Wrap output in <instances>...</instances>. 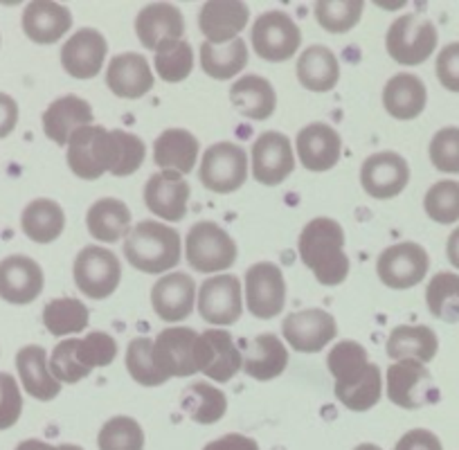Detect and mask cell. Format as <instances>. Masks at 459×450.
Wrapping results in <instances>:
<instances>
[{"instance_id":"6da1fadb","label":"cell","mask_w":459,"mask_h":450,"mask_svg":"<svg viewBox=\"0 0 459 450\" xmlns=\"http://www.w3.org/2000/svg\"><path fill=\"white\" fill-rule=\"evenodd\" d=\"M342 248V225L326 216L308 221L298 241L299 259L322 286H338L350 275V259Z\"/></svg>"},{"instance_id":"7a4b0ae2","label":"cell","mask_w":459,"mask_h":450,"mask_svg":"<svg viewBox=\"0 0 459 450\" xmlns=\"http://www.w3.org/2000/svg\"><path fill=\"white\" fill-rule=\"evenodd\" d=\"M115 356H117V342L104 331H92L86 338L61 341L52 350L48 363L56 381L74 385L91 376L95 368H108Z\"/></svg>"},{"instance_id":"3957f363","label":"cell","mask_w":459,"mask_h":450,"mask_svg":"<svg viewBox=\"0 0 459 450\" xmlns=\"http://www.w3.org/2000/svg\"><path fill=\"white\" fill-rule=\"evenodd\" d=\"M125 257L147 275L171 271L180 262V235L158 221H143L126 235Z\"/></svg>"},{"instance_id":"277c9868","label":"cell","mask_w":459,"mask_h":450,"mask_svg":"<svg viewBox=\"0 0 459 450\" xmlns=\"http://www.w3.org/2000/svg\"><path fill=\"white\" fill-rule=\"evenodd\" d=\"M153 363L167 378L194 376L196 372H205L210 345L205 335L189 326H169L153 341Z\"/></svg>"},{"instance_id":"5b68a950","label":"cell","mask_w":459,"mask_h":450,"mask_svg":"<svg viewBox=\"0 0 459 450\" xmlns=\"http://www.w3.org/2000/svg\"><path fill=\"white\" fill-rule=\"evenodd\" d=\"M187 262L198 273H221L235 266L237 244L221 225L198 221L185 239Z\"/></svg>"},{"instance_id":"8992f818","label":"cell","mask_w":459,"mask_h":450,"mask_svg":"<svg viewBox=\"0 0 459 450\" xmlns=\"http://www.w3.org/2000/svg\"><path fill=\"white\" fill-rule=\"evenodd\" d=\"M437 41L439 34L435 23L419 14L399 16L385 34L387 55L401 65H419L430 59L437 50Z\"/></svg>"},{"instance_id":"52a82bcc","label":"cell","mask_w":459,"mask_h":450,"mask_svg":"<svg viewBox=\"0 0 459 450\" xmlns=\"http://www.w3.org/2000/svg\"><path fill=\"white\" fill-rule=\"evenodd\" d=\"M65 160L77 178L97 180L106 171H110V165H113V135L104 126L97 125L74 131L68 143Z\"/></svg>"},{"instance_id":"ba28073f","label":"cell","mask_w":459,"mask_h":450,"mask_svg":"<svg viewBox=\"0 0 459 450\" xmlns=\"http://www.w3.org/2000/svg\"><path fill=\"white\" fill-rule=\"evenodd\" d=\"M74 284L86 298L106 299L117 290L122 264L117 255L101 246H86L74 259Z\"/></svg>"},{"instance_id":"9c48e42d","label":"cell","mask_w":459,"mask_h":450,"mask_svg":"<svg viewBox=\"0 0 459 450\" xmlns=\"http://www.w3.org/2000/svg\"><path fill=\"white\" fill-rule=\"evenodd\" d=\"M201 183L214 194H232L248 178V156L235 143H216L203 153Z\"/></svg>"},{"instance_id":"30bf717a","label":"cell","mask_w":459,"mask_h":450,"mask_svg":"<svg viewBox=\"0 0 459 450\" xmlns=\"http://www.w3.org/2000/svg\"><path fill=\"white\" fill-rule=\"evenodd\" d=\"M387 399L403 410H419L439 401L430 372L417 360H399L387 369Z\"/></svg>"},{"instance_id":"8fae6325","label":"cell","mask_w":459,"mask_h":450,"mask_svg":"<svg viewBox=\"0 0 459 450\" xmlns=\"http://www.w3.org/2000/svg\"><path fill=\"white\" fill-rule=\"evenodd\" d=\"M253 50L271 64L293 59L302 46V32L284 12H266L253 25Z\"/></svg>"},{"instance_id":"7c38bea8","label":"cell","mask_w":459,"mask_h":450,"mask_svg":"<svg viewBox=\"0 0 459 450\" xmlns=\"http://www.w3.org/2000/svg\"><path fill=\"white\" fill-rule=\"evenodd\" d=\"M246 307L259 320H273L284 311L286 281L277 264L259 262L246 273Z\"/></svg>"},{"instance_id":"4fadbf2b","label":"cell","mask_w":459,"mask_h":450,"mask_svg":"<svg viewBox=\"0 0 459 450\" xmlns=\"http://www.w3.org/2000/svg\"><path fill=\"white\" fill-rule=\"evenodd\" d=\"M428 268H430V257H428L426 248L414 241L390 246L383 250L377 262L378 280L394 290H405L421 284L423 277L428 275Z\"/></svg>"},{"instance_id":"5bb4252c","label":"cell","mask_w":459,"mask_h":450,"mask_svg":"<svg viewBox=\"0 0 459 450\" xmlns=\"http://www.w3.org/2000/svg\"><path fill=\"white\" fill-rule=\"evenodd\" d=\"M198 313L214 326L235 325L244 313V286L237 275L210 277L198 289Z\"/></svg>"},{"instance_id":"9a60e30c","label":"cell","mask_w":459,"mask_h":450,"mask_svg":"<svg viewBox=\"0 0 459 450\" xmlns=\"http://www.w3.org/2000/svg\"><path fill=\"white\" fill-rule=\"evenodd\" d=\"M281 333L295 351L317 354L338 335V325H335L333 316L322 308H304V311L290 313L284 317Z\"/></svg>"},{"instance_id":"2e32d148","label":"cell","mask_w":459,"mask_h":450,"mask_svg":"<svg viewBox=\"0 0 459 450\" xmlns=\"http://www.w3.org/2000/svg\"><path fill=\"white\" fill-rule=\"evenodd\" d=\"M360 183L372 198L387 201L408 187L410 165L401 153L381 151L369 156L360 169Z\"/></svg>"},{"instance_id":"e0dca14e","label":"cell","mask_w":459,"mask_h":450,"mask_svg":"<svg viewBox=\"0 0 459 450\" xmlns=\"http://www.w3.org/2000/svg\"><path fill=\"white\" fill-rule=\"evenodd\" d=\"M295 169V153L290 140L277 131H266L253 144V176L257 183L275 187L284 183Z\"/></svg>"},{"instance_id":"ac0fdd59","label":"cell","mask_w":459,"mask_h":450,"mask_svg":"<svg viewBox=\"0 0 459 450\" xmlns=\"http://www.w3.org/2000/svg\"><path fill=\"white\" fill-rule=\"evenodd\" d=\"M43 268L25 255H12L0 262V299L16 307L32 304L43 293Z\"/></svg>"},{"instance_id":"d6986e66","label":"cell","mask_w":459,"mask_h":450,"mask_svg":"<svg viewBox=\"0 0 459 450\" xmlns=\"http://www.w3.org/2000/svg\"><path fill=\"white\" fill-rule=\"evenodd\" d=\"M108 41L92 28L74 32L61 48V65L74 79H92L104 68Z\"/></svg>"},{"instance_id":"ffe728a7","label":"cell","mask_w":459,"mask_h":450,"mask_svg":"<svg viewBox=\"0 0 459 450\" xmlns=\"http://www.w3.org/2000/svg\"><path fill=\"white\" fill-rule=\"evenodd\" d=\"M250 10L241 0H210L201 7L198 14V28L212 46H225V43L239 39L248 25Z\"/></svg>"},{"instance_id":"44dd1931","label":"cell","mask_w":459,"mask_h":450,"mask_svg":"<svg viewBox=\"0 0 459 450\" xmlns=\"http://www.w3.org/2000/svg\"><path fill=\"white\" fill-rule=\"evenodd\" d=\"M189 194H192L189 183L176 171L153 174L144 185V203H147L149 212L156 214L158 219L171 221V223L185 219Z\"/></svg>"},{"instance_id":"7402d4cb","label":"cell","mask_w":459,"mask_h":450,"mask_svg":"<svg viewBox=\"0 0 459 450\" xmlns=\"http://www.w3.org/2000/svg\"><path fill=\"white\" fill-rule=\"evenodd\" d=\"M196 302V284L187 273H169L152 289V307L165 322H183L192 316Z\"/></svg>"},{"instance_id":"603a6c76","label":"cell","mask_w":459,"mask_h":450,"mask_svg":"<svg viewBox=\"0 0 459 450\" xmlns=\"http://www.w3.org/2000/svg\"><path fill=\"white\" fill-rule=\"evenodd\" d=\"M295 147H298L299 160L308 171L333 169L342 156V140L338 131L322 122L304 126L298 134Z\"/></svg>"},{"instance_id":"cb8c5ba5","label":"cell","mask_w":459,"mask_h":450,"mask_svg":"<svg viewBox=\"0 0 459 450\" xmlns=\"http://www.w3.org/2000/svg\"><path fill=\"white\" fill-rule=\"evenodd\" d=\"M23 32L39 46H52L61 41L73 28V14L68 7L52 0H34L23 12Z\"/></svg>"},{"instance_id":"d4e9b609","label":"cell","mask_w":459,"mask_h":450,"mask_svg":"<svg viewBox=\"0 0 459 450\" xmlns=\"http://www.w3.org/2000/svg\"><path fill=\"white\" fill-rule=\"evenodd\" d=\"M92 108L86 100L77 95H65L52 101L43 113V134L59 147H68L74 131L92 125Z\"/></svg>"},{"instance_id":"484cf974","label":"cell","mask_w":459,"mask_h":450,"mask_svg":"<svg viewBox=\"0 0 459 450\" xmlns=\"http://www.w3.org/2000/svg\"><path fill=\"white\" fill-rule=\"evenodd\" d=\"M106 86L122 100H138L153 88V73L149 61L138 52H125L110 59L106 70Z\"/></svg>"},{"instance_id":"4316f807","label":"cell","mask_w":459,"mask_h":450,"mask_svg":"<svg viewBox=\"0 0 459 450\" xmlns=\"http://www.w3.org/2000/svg\"><path fill=\"white\" fill-rule=\"evenodd\" d=\"M135 34L147 50L156 52L167 39H183L185 19L171 3H152L135 16Z\"/></svg>"},{"instance_id":"83f0119b","label":"cell","mask_w":459,"mask_h":450,"mask_svg":"<svg viewBox=\"0 0 459 450\" xmlns=\"http://www.w3.org/2000/svg\"><path fill=\"white\" fill-rule=\"evenodd\" d=\"M16 372H19L23 390L37 401H52L61 392V383L52 376L48 351L39 345H28L16 354Z\"/></svg>"},{"instance_id":"f1b7e54d","label":"cell","mask_w":459,"mask_h":450,"mask_svg":"<svg viewBox=\"0 0 459 450\" xmlns=\"http://www.w3.org/2000/svg\"><path fill=\"white\" fill-rule=\"evenodd\" d=\"M426 101V83L412 73L394 74L383 88V106L394 120H414L423 113Z\"/></svg>"},{"instance_id":"f546056e","label":"cell","mask_w":459,"mask_h":450,"mask_svg":"<svg viewBox=\"0 0 459 450\" xmlns=\"http://www.w3.org/2000/svg\"><path fill=\"white\" fill-rule=\"evenodd\" d=\"M241 354L244 372L255 381H273L289 368V351L275 333H259Z\"/></svg>"},{"instance_id":"4dcf8cb0","label":"cell","mask_w":459,"mask_h":450,"mask_svg":"<svg viewBox=\"0 0 459 450\" xmlns=\"http://www.w3.org/2000/svg\"><path fill=\"white\" fill-rule=\"evenodd\" d=\"M198 151H201V144L189 131L167 129L158 135L153 144V162L162 171H176L185 176L196 165Z\"/></svg>"},{"instance_id":"1f68e13d","label":"cell","mask_w":459,"mask_h":450,"mask_svg":"<svg viewBox=\"0 0 459 450\" xmlns=\"http://www.w3.org/2000/svg\"><path fill=\"white\" fill-rule=\"evenodd\" d=\"M230 101L244 117L264 122L275 113L277 95L268 79L259 77V74H248V77H241L239 82L232 83Z\"/></svg>"},{"instance_id":"d6a6232c","label":"cell","mask_w":459,"mask_h":450,"mask_svg":"<svg viewBox=\"0 0 459 450\" xmlns=\"http://www.w3.org/2000/svg\"><path fill=\"white\" fill-rule=\"evenodd\" d=\"M88 232L101 244H117L131 232V210L120 198H100L86 214Z\"/></svg>"},{"instance_id":"836d02e7","label":"cell","mask_w":459,"mask_h":450,"mask_svg":"<svg viewBox=\"0 0 459 450\" xmlns=\"http://www.w3.org/2000/svg\"><path fill=\"white\" fill-rule=\"evenodd\" d=\"M387 356L399 360H417V363H430L439 350V341L437 333L426 325H401L392 329L390 338H387Z\"/></svg>"},{"instance_id":"e575fe53","label":"cell","mask_w":459,"mask_h":450,"mask_svg":"<svg viewBox=\"0 0 459 450\" xmlns=\"http://www.w3.org/2000/svg\"><path fill=\"white\" fill-rule=\"evenodd\" d=\"M298 82L311 92L333 91L340 79L338 56L326 46H311L298 59Z\"/></svg>"},{"instance_id":"d590c367","label":"cell","mask_w":459,"mask_h":450,"mask_svg":"<svg viewBox=\"0 0 459 450\" xmlns=\"http://www.w3.org/2000/svg\"><path fill=\"white\" fill-rule=\"evenodd\" d=\"M21 228L34 244H52L65 228L64 207L52 198H37L21 214Z\"/></svg>"},{"instance_id":"8d00e7d4","label":"cell","mask_w":459,"mask_h":450,"mask_svg":"<svg viewBox=\"0 0 459 450\" xmlns=\"http://www.w3.org/2000/svg\"><path fill=\"white\" fill-rule=\"evenodd\" d=\"M203 335L210 345V363L203 374L216 383L232 381L244 369V354L237 347L235 338L223 329H210Z\"/></svg>"},{"instance_id":"74e56055","label":"cell","mask_w":459,"mask_h":450,"mask_svg":"<svg viewBox=\"0 0 459 450\" xmlns=\"http://www.w3.org/2000/svg\"><path fill=\"white\" fill-rule=\"evenodd\" d=\"M246 65H248V46L244 39H235L225 46H212L207 41L201 46V68L207 77L225 82L237 77Z\"/></svg>"},{"instance_id":"f35d334b","label":"cell","mask_w":459,"mask_h":450,"mask_svg":"<svg viewBox=\"0 0 459 450\" xmlns=\"http://www.w3.org/2000/svg\"><path fill=\"white\" fill-rule=\"evenodd\" d=\"M183 410L194 423L201 426H212V423L221 421L228 410V399L219 387L212 383L198 381L185 390L183 396Z\"/></svg>"},{"instance_id":"ab89813d","label":"cell","mask_w":459,"mask_h":450,"mask_svg":"<svg viewBox=\"0 0 459 450\" xmlns=\"http://www.w3.org/2000/svg\"><path fill=\"white\" fill-rule=\"evenodd\" d=\"M91 320V311L86 304L77 298H59L52 299L43 308V325L56 338L64 335L82 333Z\"/></svg>"},{"instance_id":"60d3db41","label":"cell","mask_w":459,"mask_h":450,"mask_svg":"<svg viewBox=\"0 0 459 450\" xmlns=\"http://www.w3.org/2000/svg\"><path fill=\"white\" fill-rule=\"evenodd\" d=\"M329 365L331 376L335 378V385H350V383L359 381L360 376H365V372L369 369V356L365 351L363 345H359L356 341H340L333 350L329 351Z\"/></svg>"},{"instance_id":"b9f144b4","label":"cell","mask_w":459,"mask_h":450,"mask_svg":"<svg viewBox=\"0 0 459 450\" xmlns=\"http://www.w3.org/2000/svg\"><path fill=\"white\" fill-rule=\"evenodd\" d=\"M335 399L350 408L351 412H368L374 405L381 401L383 394V376L381 368L377 363L369 365V369L365 372V376H360L359 381L350 383V385L333 387Z\"/></svg>"},{"instance_id":"7bdbcfd3","label":"cell","mask_w":459,"mask_h":450,"mask_svg":"<svg viewBox=\"0 0 459 450\" xmlns=\"http://www.w3.org/2000/svg\"><path fill=\"white\" fill-rule=\"evenodd\" d=\"M428 311L441 322H459V275L437 273L426 289Z\"/></svg>"},{"instance_id":"ee69618b","label":"cell","mask_w":459,"mask_h":450,"mask_svg":"<svg viewBox=\"0 0 459 450\" xmlns=\"http://www.w3.org/2000/svg\"><path fill=\"white\" fill-rule=\"evenodd\" d=\"M158 77L167 83H178L192 74L194 70V52L192 46L183 39H167L156 48Z\"/></svg>"},{"instance_id":"f6af8a7d","label":"cell","mask_w":459,"mask_h":450,"mask_svg":"<svg viewBox=\"0 0 459 450\" xmlns=\"http://www.w3.org/2000/svg\"><path fill=\"white\" fill-rule=\"evenodd\" d=\"M365 3L360 0H322L316 3V21L329 34H344L360 23Z\"/></svg>"},{"instance_id":"bcb514c9","label":"cell","mask_w":459,"mask_h":450,"mask_svg":"<svg viewBox=\"0 0 459 450\" xmlns=\"http://www.w3.org/2000/svg\"><path fill=\"white\" fill-rule=\"evenodd\" d=\"M100 450H144V430L135 419L113 417L97 437Z\"/></svg>"},{"instance_id":"7dc6e473","label":"cell","mask_w":459,"mask_h":450,"mask_svg":"<svg viewBox=\"0 0 459 450\" xmlns=\"http://www.w3.org/2000/svg\"><path fill=\"white\" fill-rule=\"evenodd\" d=\"M113 165H110L108 174L125 178V176L135 174L143 167L144 156H147V147L138 135L129 134V131L113 129Z\"/></svg>"},{"instance_id":"c3c4849f","label":"cell","mask_w":459,"mask_h":450,"mask_svg":"<svg viewBox=\"0 0 459 450\" xmlns=\"http://www.w3.org/2000/svg\"><path fill=\"white\" fill-rule=\"evenodd\" d=\"M126 369H129L131 378L144 387H158L169 381L153 363V341L149 338L131 341L129 350H126Z\"/></svg>"},{"instance_id":"681fc988","label":"cell","mask_w":459,"mask_h":450,"mask_svg":"<svg viewBox=\"0 0 459 450\" xmlns=\"http://www.w3.org/2000/svg\"><path fill=\"white\" fill-rule=\"evenodd\" d=\"M423 210L432 221L450 225L459 221V183L457 180H439L428 189L423 198Z\"/></svg>"},{"instance_id":"f907efd6","label":"cell","mask_w":459,"mask_h":450,"mask_svg":"<svg viewBox=\"0 0 459 450\" xmlns=\"http://www.w3.org/2000/svg\"><path fill=\"white\" fill-rule=\"evenodd\" d=\"M430 160L444 174H459V129L446 126L437 131L430 143Z\"/></svg>"},{"instance_id":"816d5d0a","label":"cell","mask_w":459,"mask_h":450,"mask_svg":"<svg viewBox=\"0 0 459 450\" xmlns=\"http://www.w3.org/2000/svg\"><path fill=\"white\" fill-rule=\"evenodd\" d=\"M23 412V394L16 378L7 372H0V430H10L16 426Z\"/></svg>"},{"instance_id":"f5cc1de1","label":"cell","mask_w":459,"mask_h":450,"mask_svg":"<svg viewBox=\"0 0 459 450\" xmlns=\"http://www.w3.org/2000/svg\"><path fill=\"white\" fill-rule=\"evenodd\" d=\"M437 79L450 92H459V41L448 43L437 56Z\"/></svg>"},{"instance_id":"db71d44e","label":"cell","mask_w":459,"mask_h":450,"mask_svg":"<svg viewBox=\"0 0 459 450\" xmlns=\"http://www.w3.org/2000/svg\"><path fill=\"white\" fill-rule=\"evenodd\" d=\"M394 450H444L441 448V441L435 432L423 430V428H417V430L405 432L399 439Z\"/></svg>"},{"instance_id":"11a10c76","label":"cell","mask_w":459,"mask_h":450,"mask_svg":"<svg viewBox=\"0 0 459 450\" xmlns=\"http://www.w3.org/2000/svg\"><path fill=\"white\" fill-rule=\"evenodd\" d=\"M19 125V104L14 97L0 92V140L7 138Z\"/></svg>"},{"instance_id":"9f6ffc18","label":"cell","mask_w":459,"mask_h":450,"mask_svg":"<svg viewBox=\"0 0 459 450\" xmlns=\"http://www.w3.org/2000/svg\"><path fill=\"white\" fill-rule=\"evenodd\" d=\"M203 450H259V444L255 439H250V437L232 432V435H225L221 439L210 441Z\"/></svg>"},{"instance_id":"6f0895ef","label":"cell","mask_w":459,"mask_h":450,"mask_svg":"<svg viewBox=\"0 0 459 450\" xmlns=\"http://www.w3.org/2000/svg\"><path fill=\"white\" fill-rule=\"evenodd\" d=\"M14 450H83L74 444H64V446H50L46 441H39V439H25L16 446Z\"/></svg>"},{"instance_id":"680465c9","label":"cell","mask_w":459,"mask_h":450,"mask_svg":"<svg viewBox=\"0 0 459 450\" xmlns=\"http://www.w3.org/2000/svg\"><path fill=\"white\" fill-rule=\"evenodd\" d=\"M446 253H448V262L459 271V228L455 232H450L448 244H446Z\"/></svg>"},{"instance_id":"91938a15","label":"cell","mask_w":459,"mask_h":450,"mask_svg":"<svg viewBox=\"0 0 459 450\" xmlns=\"http://www.w3.org/2000/svg\"><path fill=\"white\" fill-rule=\"evenodd\" d=\"M354 450H383V448L377 444H360V446H356Z\"/></svg>"}]
</instances>
